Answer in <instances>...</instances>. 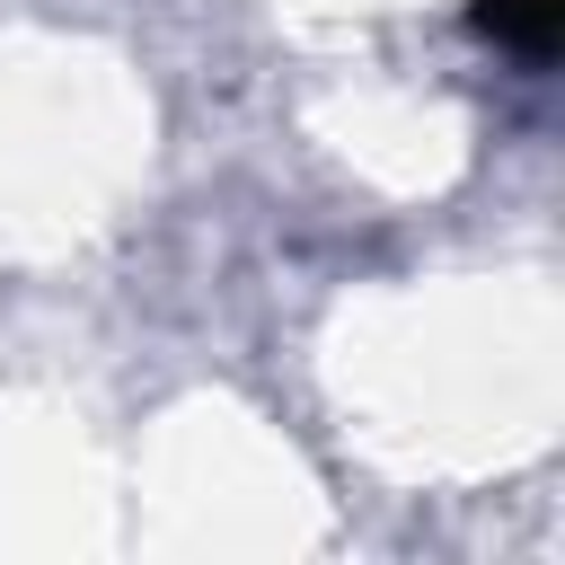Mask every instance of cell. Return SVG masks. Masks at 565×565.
Returning <instances> with one entry per match:
<instances>
[{"instance_id": "1", "label": "cell", "mask_w": 565, "mask_h": 565, "mask_svg": "<svg viewBox=\"0 0 565 565\" xmlns=\"http://www.w3.org/2000/svg\"><path fill=\"white\" fill-rule=\"evenodd\" d=\"M477 18H486L494 44H512V53H530V62L556 53V0H486Z\"/></svg>"}]
</instances>
